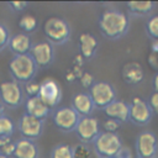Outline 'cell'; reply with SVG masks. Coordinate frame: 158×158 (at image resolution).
<instances>
[{
	"mask_svg": "<svg viewBox=\"0 0 158 158\" xmlns=\"http://www.w3.org/2000/svg\"><path fill=\"white\" fill-rule=\"evenodd\" d=\"M130 27L126 14L118 10H105L99 17V28L102 36L109 40H118L123 37Z\"/></svg>",
	"mask_w": 158,
	"mask_h": 158,
	"instance_id": "1",
	"label": "cell"
},
{
	"mask_svg": "<svg viewBox=\"0 0 158 158\" xmlns=\"http://www.w3.org/2000/svg\"><path fill=\"white\" fill-rule=\"evenodd\" d=\"M10 74L17 83H27L32 80L37 72V65L30 54L14 56L9 63Z\"/></svg>",
	"mask_w": 158,
	"mask_h": 158,
	"instance_id": "2",
	"label": "cell"
},
{
	"mask_svg": "<svg viewBox=\"0 0 158 158\" xmlns=\"http://www.w3.org/2000/svg\"><path fill=\"white\" fill-rule=\"evenodd\" d=\"M93 146L98 158H116L123 147L118 135L110 132H100Z\"/></svg>",
	"mask_w": 158,
	"mask_h": 158,
	"instance_id": "3",
	"label": "cell"
},
{
	"mask_svg": "<svg viewBox=\"0 0 158 158\" xmlns=\"http://www.w3.org/2000/svg\"><path fill=\"white\" fill-rule=\"evenodd\" d=\"M43 32L51 44H63L70 37V27L65 20L53 16L44 21Z\"/></svg>",
	"mask_w": 158,
	"mask_h": 158,
	"instance_id": "4",
	"label": "cell"
},
{
	"mask_svg": "<svg viewBox=\"0 0 158 158\" xmlns=\"http://www.w3.org/2000/svg\"><path fill=\"white\" fill-rule=\"evenodd\" d=\"M89 95L94 102V106L102 110L116 100L115 88L107 81L94 83V85L89 89Z\"/></svg>",
	"mask_w": 158,
	"mask_h": 158,
	"instance_id": "5",
	"label": "cell"
},
{
	"mask_svg": "<svg viewBox=\"0 0 158 158\" xmlns=\"http://www.w3.org/2000/svg\"><path fill=\"white\" fill-rule=\"evenodd\" d=\"M75 133L81 143H93L100 135V123L98 118L93 116L80 117L75 127Z\"/></svg>",
	"mask_w": 158,
	"mask_h": 158,
	"instance_id": "6",
	"label": "cell"
},
{
	"mask_svg": "<svg viewBox=\"0 0 158 158\" xmlns=\"http://www.w3.org/2000/svg\"><path fill=\"white\" fill-rule=\"evenodd\" d=\"M135 148L139 158H156L158 151L157 136L151 131H142L136 137Z\"/></svg>",
	"mask_w": 158,
	"mask_h": 158,
	"instance_id": "7",
	"label": "cell"
},
{
	"mask_svg": "<svg viewBox=\"0 0 158 158\" xmlns=\"http://www.w3.org/2000/svg\"><path fill=\"white\" fill-rule=\"evenodd\" d=\"M130 106V116L128 120L138 126H146L152 120V110L148 102L138 96L133 98L132 101L128 104Z\"/></svg>",
	"mask_w": 158,
	"mask_h": 158,
	"instance_id": "8",
	"label": "cell"
},
{
	"mask_svg": "<svg viewBox=\"0 0 158 158\" xmlns=\"http://www.w3.org/2000/svg\"><path fill=\"white\" fill-rule=\"evenodd\" d=\"M38 96L42 99V101L49 107H54L59 104L62 99V90L60 85L57 80L53 78H46L40 83V93Z\"/></svg>",
	"mask_w": 158,
	"mask_h": 158,
	"instance_id": "9",
	"label": "cell"
},
{
	"mask_svg": "<svg viewBox=\"0 0 158 158\" xmlns=\"http://www.w3.org/2000/svg\"><path fill=\"white\" fill-rule=\"evenodd\" d=\"M80 116L73 110V107L63 106L54 111L53 114V122L56 127L63 132H73L78 125Z\"/></svg>",
	"mask_w": 158,
	"mask_h": 158,
	"instance_id": "10",
	"label": "cell"
},
{
	"mask_svg": "<svg viewBox=\"0 0 158 158\" xmlns=\"http://www.w3.org/2000/svg\"><path fill=\"white\" fill-rule=\"evenodd\" d=\"M22 88L15 80H6L0 84V99L9 107H17L22 104Z\"/></svg>",
	"mask_w": 158,
	"mask_h": 158,
	"instance_id": "11",
	"label": "cell"
},
{
	"mask_svg": "<svg viewBox=\"0 0 158 158\" xmlns=\"http://www.w3.org/2000/svg\"><path fill=\"white\" fill-rule=\"evenodd\" d=\"M30 56L36 63L37 68H47L53 63L54 49H53V46L48 41L38 42V43L32 44Z\"/></svg>",
	"mask_w": 158,
	"mask_h": 158,
	"instance_id": "12",
	"label": "cell"
},
{
	"mask_svg": "<svg viewBox=\"0 0 158 158\" xmlns=\"http://www.w3.org/2000/svg\"><path fill=\"white\" fill-rule=\"evenodd\" d=\"M43 126H44V121L32 117L27 114H23L19 120L20 135L22 136V138H26V139L33 141L38 138L43 132Z\"/></svg>",
	"mask_w": 158,
	"mask_h": 158,
	"instance_id": "13",
	"label": "cell"
},
{
	"mask_svg": "<svg viewBox=\"0 0 158 158\" xmlns=\"http://www.w3.org/2000/svg\"><path fill=\"white\" fill-rule=\"evenodd\" d=\"M104 112L107 116V118H112V120L118 121L120 123H123V122L128 121L130 106H128L127 102L116 99L109 106H106L104 109Z\"/></svg>",
	"mask_w": 158,
	"mask_h": 158,
	"instance_id": "14",
	"label": "cell"
},
{
	"mask_svg": "<svg viewBox=\"0 0 158 158\" xmlns=\"http://www.w3.org/2000/svg\"><path fill=\"white\" fill-rule=\"evenodd\" d=\"M72 107L80 117H86V116H91L95 106H94V102L89 94L79 93L73 96Z\"/></svg>",
	"mask_w": 158,
	"mask_h": 158,
	"instance_id": "15",
	"label": "cell"
},
{
	"mask_svg": "<svg viewBox=\"0 0 158 158\" xmlns=\"http://www.w3.org/2000/svg\"><path fill=\"white\" fill-rule=\"evenodd\" d=\"M121 75L125 83L130 85H136L143 80L144 72H143L142 65L138 62H128L122 67Z\"/></svg>",
	"mask_w": 158,
	"mask_h": 158,
	"instance_id": "16",
	"label": "cell"
},
{
	"mask_svg": "<svg viewBox=\"0 0 158 158\" xmlns=\"http://www.w3.org/2000/svg\"><path fill=\"white\" fill-rule=\"evenodd\" d=\"M25 110H26L25 114L32 117H36L38 120H42V121H44V118L49 115V111H51V109L42 101L40 96L28 98L25 104Z\"/></svg>",
	"mask_w": 158,
	"mask_h": 158,
	"instance_id": "17",
	"label": "cell"
},
{
	"mask_svg": "<svg viewBox=\"0 0 158 158\" xmlns=\"http://www.w3.org/2000/svg\"><path fill=\"white\" fill-rule=\"evenodd\" d=\"M9 47L15 56L30 54V51L32 48V41L30 36L26 33H16L12 37H10Z\"/></svg>",
	"mask_w": 158,
	"mask_h": 158,
	"instance_id": "18",
	"label": "cell"
},
{
	"mask_svg": "<svg viewBox=\"0 0 158 158\" xmlns=\"http://www.w3.org/2000/svg\"><path fill=\"white\" fill-rule=\"evenodd\" d=\"M15 158H38V148L37 144L26 138H20L15 142Z\"/></svg>",
	"mask_w": 158,
	"mask_h": 158,
	"instance_id": "19",
	"label": "cell"
},
{
	"mask_svg": "<svg viewBox=\"0 0 158 158\" xmlns=\"http://www.w3.org/2000/svg\"><path fill=\"white\" fill-rule=\"evenodd\" d=\"M98 44L99 43H98L96 37L89 32H84L79 37V49H80L81 56L86 59H90L95 54L98 49Z\"/></svg>",
	"mask_w": 158,
	"mask_h": 158,
	"instance_id": "20",
	"label": "cell"
},
{
	"mask_svg": "<svg viewBox=\"0 0 158 158\" xmlns=\"http://www.w3.org/2000/svg\"><path fill=\"white\" fill-rule=\"evenodd\" d=\"M126 6L132 16L144 17L152 14L153 9L156 7V4L153 1H128Z\"/></svg>",
	"mask_w": 158,
	"mask_h": 158,
	"instance_id": "21",
	"label": "cell"
},
{
	"mask_svg": "<svg viewBox=\"0 0 158 158\" xmlns=\"http://www.w3.org/2000/svg\"><path fill=\"white\" fill-rule=\"evenodd\" d=\"M38 26V22H37V19L33 16V15H30V14H26L23 16H21L20 21H19V27L23 31V33H31L33 32Z\"/></svg>",
	"mask_w": 158,
	"mask_h": 158,
	"instance_id": "22",
	"label": "cell"
},
{
	"mask_svg": "<svg viewBox=\"0 0 158 158\" xmlns=\"http://www.w3.org/2000/svg\"><path fill=\"white\" fill-rule=\"evenodd\" d=\"M51 158H74L73 147L67 143H60L53 147L51 152Z\"/></svg>",
	"mask_w": 158,
	"mask_h": 158,
	"instance_id": "23",
	"label": "cell"
},
{
	"mask_svg": "<svg viewBox=\"0 0 158 158\" xmlns=\"http://www.w3.org/2000/svg\"><path fill=\"white\" fill-rule=\"evenodd\" d=\"M15 131V125L12 120L7 116H1L0 117V137L4 138H10Z\"/></svg>",
	"mask_w": 158,
	"mask_h": 158,
	"instance_id": "24",
	"label": "cell"
},
{
	"mask_svg": "<svg viewBox=\"0 0 158 158\" xmlns=\"http://www.w3.org/2000/svg\"><path fill=\"white\" fill-rule=\"evenodd\" d=\"M146 33L149 38L158 40V15H154L149 17V20L146 22Z\"/></svg>",
	"mask_w": 158,
	"mask_h": 158,
	"instance_id": "25",
	"label": "cell"
},
{
	"mask_svg": "<svg viewBox=\"0 0 158 158\" xmlns=\"http://www.w3.org/2000/svg\"><path fill=\"white\" fill-rule=\"evenodd\" d=\"M25 91L28 95V98L38 96V93H40V83L36 81L35 79L25 83Z\"/></svg>",
	"mask_w": 158,
	"mask_h": 158,
	"instance_id": "26",
	"label": "cell"
},
{
	"mask_svg": "<svg viewBox=\"0 0 158 158\" xmlns=\"http://www.w3.org/2000/svg\"><path fill=\"white\" fill-rule=\"evenodd\" d=\"M120 122L116 121V120H112V118H106L104 122H102V128L105 130L104 132H110V133H116V131L118 130L120 127Z\"/></svg>",
	"mask_w": 158,
	"mask_h": 158,
	"instance_id": "27",
	"label": "cell"
},
{
	"mask_svg": "<svg viewBox=\"0 0 158 158\" xmlns=\"http://www.w3.org/2000/svg\"><path fill=\"white\" fill-rule=\"evenodd\" d=\"M9 41H10V35L7 28L0 23V51H2L6 46H9Z\"/></svg>",
	"mask_w": 158,
	"mask_h": 158,
	"instance_id": "28",
	"label": "cell"
},
{
	"mask_svg": "<svg viewBox=\"0 0 158 158\" xmlns=\"http://www.w3.org/2000/svg\"><path fill=\"white\" fill-rule=\"evenodd\" d=\"M74 158H89L90 151L84 146V144H78L73 148Z\"/></svg>",
	"mask_w": 158,
	"mask_h": 158,
	"instance_id": "29",
	"label": "cell"
},
{
	"mask_svg": "<svg viewBox=\"0 0 158 158\" xmlns=\"http://www.w3.org/2000/svg\"><path fill=\"white\" fill-rule=\"evenodd\" d=\"M79 80H80V84H81L84 88H86V89H90V88L94 85V77H93V74H90V73H83V74L80 75Z\"/></svg>",
	"mask_w": 158,
	"mask_h": 158,
	"instance_id": "30",
	"label": "cell"
},
{
	"mask_svg": "<svg viewBox=\"0 0 158 158\" xmlns=\"http://www.w3.org/2000/svg\"><path fill=\"white\" fill-rule=\"evenodd\" d=\"M147 102H148V105H149L152 112H154V114L158 115V93H153V94L149 96V99H148Z\"/></svg>",
	"mask_w": 158,
	"mask_h": 158,
	"instance_id": "31",
	"label": "cell"
},
{
	"mask_svg": "<svg viewBox=\"0 0 158 158\" xmlns=\"http://www.w3.org/2000/svg\"><path fill=\"white\" fill-rule=\"evenodd\" d=\"M14 151H15V142H9V143H6L1 149H0V153H2V154H5V156H7V157H11V156H14Z\"/></svg>",
	"mask_w": 158,
	"mask_h": 158,
	"instance_id": "32",
	"label": "cell"
},
{
	"mask_svg": "<svg viewBox=\"0 0 158 158\" xmlns=\"http://www.w3.org/2000/svg\"><path fill=\"white\" fill-rule=\"evenodd\" d=\"M148 64H149L153 69L158 70V54L151 52L149 56H148Z\"/></svg>",
	"mask_w": 158,
	"mask_h": 158,
	"instance_id": "33",
	"label": "cell"
},
{
	"mask_svg": "<svg viewBox=\"0 0 158 158\" xmlns=\"http://www.w3.org/2000/svg\"><path fill=\"white\" fill-rule=\"evenodd\" d=\"M9 5H10L15 11H22V10L27 6V2H25V1H11Z\"/></svg>",
	"mask_w": 158,
	"mask_h": 158,
	"instance_id": "34",
	"label": "cell"
},
{
	"mask_svg": "<svg viewBox=\"0 0 158 158\" xmlns=\"http://www.w3.org/2000/svg\"><path fill=\"white\" fill-rule=\"evenodd\" d=\"M151 52L158 54V40H153L151 42Z\"/></svg>",
	"mask_w": 158,
	"mask_h": 158,
	"instance_id": "35",
	"label": "cell"
},
{
	"mask_svg": "<svg viewBox=\"0 0 158 158\" xmlns=\"http://www.w3.org/2000/svg\"><path fill=\"white\" fill-rule=\"evenodd\" d=\"M152 84H153V90H154V93H158V73L154 75Z\"/></svg>",
	"mask_w": 158,
	"mask_h": 158,
	"instance_id": "36",
	"label": "cell"
},
{
	"mask_svg": "<svg viewBox=\"0 0 158 158\" xmlns=\"http://www.w3.org/2000/svg\"><path fill=\"white\" fill-rule=\"evenodd\" d=\"M10 142V138H4V137H0V149L6 144V143H9Z\"/></svg>",
	"mask_w": 158,
	"mask_h": 158,
	"instance_id": "37",
	"label": "cell"
},
{
	"mask_svg": "<svg viewBox=\"0 0 158 158\" xmlns=\"http://www.w3.org/2000/svg\"><path fill=\"white\" fill-rule=\"evenodd\" d=\"M1 116H4V106L0 104V117Z\"/></svg>",
	"mask_w": 158,
	"mask_h": 158,
	"instance_id": "38",
	"label": "cell"
},
{
	"mask_svg": "<svg viewBox=\"0 0 158 158\" xmlns=\"http://www.w3.org/2000/svg\"><path fill=\"white\" fill-rule=\"evenodd\" d=\"M0 158H10V157H7V156H5V154L0 153Z\"/></svg>",
	"mask_w": 158,
	"mask_h": 158,
	"instance_id": "39",
	"label": "cell"
},
{
	"mask_svg": "<svg viewBox=\"0 0 158 158\" xmlns=\"http://www.w3.org/2000/svg\"><path fill=\"white\" fill-rule=\"evenodd\" d=\"M116 158H120V157H116Z\"/></svg>",
	"mask_w": 158,
	"mask_h": 158,
	"instance_id": "40",
	"label": "cell"
},
{
	"mask_svg": "<svg viewBox=\"0 0 158 158\" xmlns=\"http://www.w3.org/2000/svg\"><path fill=\"white\" fill-rule=\"evenodd\" d=\"M136 158H139V157H136Z\"/></svg>",
	"mask_w": 158,
	"mask_h": 158,
	"instance_id": "41",
	"label": "cell"
}]
</instances>
